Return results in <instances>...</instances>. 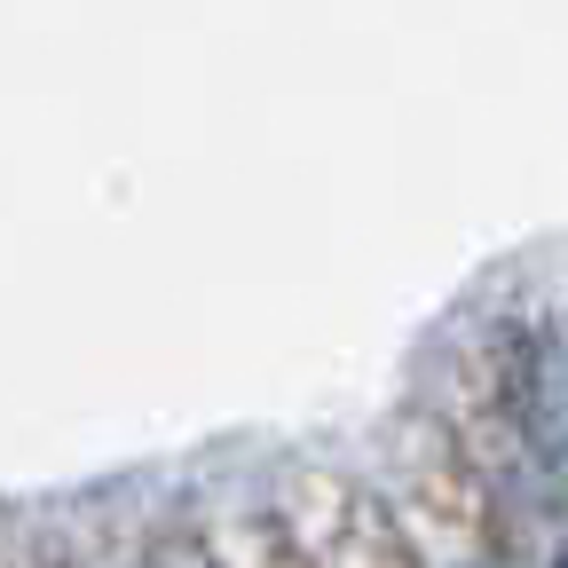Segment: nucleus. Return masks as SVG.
I'll return each mask as SVG.
<instances>
[{
    "label": "nucleus",
    "mask_w": 568,
    "mask_h": 568,
    "mask_svg": "<svg viewBox=\"0 0 568 568\" xmlns=\"http://www.w3.org/2000/svg\"><path fill=\"white\" fill-rule=\"evenodd\" d=\"M151 568H197V560H190V552H166V560H151Z\"/></svg>",
    "instance_id": "1"
},
{
    "label": "nucleus",
    "mask_w": 568,
    "mask_h": 568,
    "mask_svg": "<svg viewBox=\"0 0 568 568\" xmlns=\"http://www.w3.org/2000/svg\"><path fill=\"white\" fill-rule=\"evenodd\" d=\"M560 568H568V560H560Z\"/></svg>",
    "instance_id": "2"
}]
</instances>
